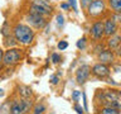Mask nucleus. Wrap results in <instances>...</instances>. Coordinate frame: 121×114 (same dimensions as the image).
<instances>
[{
	"label": "nucleus",
	"mask_w": 121,
	"mask_h": 114,
	"mask_svg": "<svg viewBox=\"0 0 121 114\" xmlns=\"http://www.w3.org/2000/svg\"><path fill=\"white\" fill-rule=\"evenodd\" d=\"M81 91H78V90H73L72 91V94H71V99L73 100L74 103H77L79 100V98H81Z\"/></svg>",
	"instance_id": "nucleus-22"
},
{
	"label": "nucleus",
	"mask_w": 121,
	"mask_h": 114,
	"mask_svg": "<svg viewBox=\"0 0 121 114\" xmlns=\"http://www.w3.org/2000/svg\"><path fill=\"white\" fill-rule=\"evenodd\" d=\"M45 110H47V106H45L44 103H38L33 106L32 114H44Z\"/></svg>",
	"instance_id": "nucleus-17"
},
{
	"label": "nucleus",
	"mask_w": 121,
	"mask_h": 114,
	"mask_svg": "<svg viewBox=\"0 0 121 114\" xmlns=\"http://www.w3.org/2000/svg\"><path fill=\"white\" fill-rule=\"evenodd\" d=\"M68 4L71 5V9L74 10L76 13L78 11V5H77V0H68Z\"/></svg>",
	"instance_id": "nucleus-26"
},
{
	"label": "nucleus",
	"mask_w": 121,
	"mask_h": 114,
	"mask_svg": "<svg viewBox=\"0 0 121 114\" xmlns=\"http://www.w3.org/2000/svg\"><path fill=\"white\" fill-rule=\"evenodd\" d=\"M100 114H120V109L113 108L111 105H102L100 110H98Z\"/></svg>",
	"instance_id": "nucleus-15"
},
{
	"label": "nucleus",
	"mask_w": 121,
	"mask_h": 114,
	"mask_svg": "<svg viewBox=\"0 0 121 114\" xmlns=\"http://www.w3.org/2000/svg\"><path fill=\"white\" fill-rule=\"evenodd\" d=\"M82 98H83V108H85V112H88V101H87V96L85 93H82Z\"/></svg>",
	"instance_id": "nucleus-28"
},
{
	"label": "nucleus",
	"mask_w": 121,
	"mask_h": 114,
	"mask_svg": "<svg viewBox=\"0 0 121 114\" xmlns=\"http://www.w3.org/2000/svg\"><path fill=\"white\" fill-rule=\"evenodd\" d=\"M91 75V66L88 65H81L77 71H76V81H77L79 85H83L88 81Z\"/></svg>",
	"instance_id": "nucleus-9"
},
{
	"label": "nucleus",
	"mask_w": 121,
	"mask_h": 114,
	"mask_svg": "<svg viewBox=\"0 0 121 114\" xmlns=\"http://www.w3.org/2000/svg\"><path fill=\"white\" fill-rule=\"evenodd\" d=\"M60 8H62L63 10H69L71 9V5L68 3H60Z\"/></svg>",
	"instance_id": "nucleus-29"
},
{
	"label": "nucleus",
	"mask_w": 121,
	"mask_h": 114,
	"mask_svg": "<svg viewBox=\"0 0 121 114\" xmlns=\"http://www.w3.org/2000/svg\"><path fill=\"white\" fill-rule=\"evenodd\" d=\"M101 94V99L102 100V105H107L111 101L115 100H120V95H119V90L115 89H105V90H97Z\"/></svg>",
	"instance_id": "nucleus-6"
},
{
	"label": "nucleus",
	"mask_w": 121,
	"mask_h": 114,
	"mask_svg": "<svg viewBox=\"0 0 121 114\" xmlns=\"http://www.w3.org/2000/svg\"><path fill=\"white\" fill-rule=\"evenodd\" d=\"M90 34L93 41L100 42L105 37V28H104V20H96L90 28Z\"/></svg>",
	"instance_id": "nucleus-7"
},
{
	"label": "nucleus",
	"mask_w": 121,
	"mask_h": 114,
	"mask_svg": "<svg viewBox=\"0 0 121 114\" xmlns=\"http://www.w3.org/2000/svg\"><path fill=\"white\" fill-rule=\"evenodd\" d=\"M91 3H92V0H81V6H82V9H86V10H87V8L91 5Z\"/></svg>",
	"instance_id": "nucleus-27"
},
{
	"label": "nucleus",
	"mask_w": 121,
	"mask_h": 114,
	"mask_svg": "<svg viewBox=\"0 0 121 114\" xmlns=\"http://www.w3.org/2000/svg\"><path fill=\"white\" fill-rule=\"evenodd\" d=\"M33 109V101L30 99H14L11 100L10 114H29Z\"/></svg>",
	"instance_id": "nucleus-3"
},
{
	"label": "nucleus",
	"mask_w": 121,
	"mask_h": 114,
	"mask_svg": "<svg viewBox=\"0 0 121 114\" xmlns=\"http://www.w3.org/2000/svg\"><path fill=\"white\" fill-rule=\"evenodd\" d=\"M3 95H4V90L0 89V96H3Z\"/></svg>",
	"instance_id": "nucleus-31"
},
{
	"label": "nucleus",
	"mask_w": 121,
	"mask_h": 114,
	"mask_svg": "<svg viewBox=\"0 0 121 114\" xmlns=\"http://www.w3.org/2000/svg\"><path fill=\"white\" fill-rule=\"evenodd\" d=\"M106 11V1L105 0H92L91 5L87 8V14L91 18H100Z\"/></svg>",
	"instance_id": "nucleus-4"
},
{
	"label": "nucleus",
	"mask_w": 121,
	"mask_h": 114,
	"mask_svg": "<svg viewBox=\"0 0 121 114\" xmlns=\"http://www.w3.org/2000/svg\"><path fill=\"white\" fill-rule=\"evenodd\" d=\"M59 81H60V79H59V75L57 74V75H51L49 76V84L51 85H58L59 84Z\"/></svg>",
	"instance_id": "nucleus-20"
},
{
	"label": "nucleus",
	"mask_w": 121,
	"mask_h": 114,
	"mask_svg": "<svg viewBox=\"0 0 121 114\" xmlns=\"http://www.w3.org/2000/svg\"><path fill=\"white\" fill-rule=\"evenodd\" d=\"M121 44V36H119V34H113V36H111L107 39V46L111 49H116L119 48V46Z\"/></svg>",
	"instance_id": "nucleus-14"
},
{
	"label": "nucleus",
	"mask_w": 121,
	"mask_h": 114,
	"mask_svg": "<svg viewBox=\"0 0 121 114\" xmlns=\"http://www.w3.org/2000/svg\"><path fill=\"white\" fill-rule=\"evenodd\" d=\"M104 28H105V36L110 38L111 36L117 33V23L113 20V19L110 17V18H106L104 20Z\"/></svg>",
	"instance_id": "nucleus-10"
},
{
	"label": "nucleus",
	"mask_w": 121,
	"mask_h": 114,
	"mask_svg": "<svg viewBox=\"0 0 121 114\" xmlns=\"http://www.w3.org/2000/svg\"><path fill=\"white\" fill-rule=\"evenodd\" d=\"M97 57H98V61L105 65H111L115 61V55H113V52L111 49H104L102 52L98 53Z\"/></svg>",
	"instance_id": "nucleus-11"
},
{
	"label": "nucleus",
	"mask_w": 121,
	"mask_h": 114,
	"mask_svg": "<svg viewBox=\"0 0 121 114\" xmlns=\"http://www.w3.org/2000/svg\"><path fill=\"white\" fill-rule=\"evenodd\" d=\"M60 55H58V53H52L51 55V61H52V63H54V65H57V63H59L60 62Z\"/></svg>",
	"instance_id": "nucleus-23"
},
{
	"label": "nucleus",
	"mask_w": 121,
	"mask_h": 114,
	"mask_svg": "<svg viewBox=\"0 0 121 114\" xmlns=\"http://www.w3.org/2000/svg\"><path fill=\"white\" fill-rule=\"evenodd\" d=\"M0 30H1V34L4 36V38H6V37H9V36L13 34V28L9 25V23H8V22L4 23V25L1 27V29H0Z\"/></svg>",
	"instance_id": "nucleus-18"
},
{
	"label": "nucleus",
	"mask_w": 121,
	"mask_h": 114,
	"mask_svg": "<svg viewBox=\"0 0 121 114\" xmlns=\"http://www.w3.org/2000/svg\"><path fill=\"white\" fill-rule=\"evenodd\" d=\"M67 47H68V42L67 41H59L58 44H57V48L60 49V51H64Z\"/></svg>",
	"instance_id": "nucleus-25"
},
{
	"label": "nucleus",
	"mask_w": 121,
	"mask_h": 114,
	"mask_svg": "<svg viewBox=\"0 0 121 114\" xmlns=\"http://www.w3.org/2000/svg\"><path fill=\"white\" fill-rule=\"evenodd\" d=\"M29 13H35V14H39V15H43V17H49L52 13L49 10H47L43 6H40V5H38V4L35 3H32L29 5Z\"/></svg>",
	"instance_id": "nucleus-12"
},
{
	"label": "nucleus",
	"mask_w": 121,
	"mask_h": 114,
	"mask_svg": "<svg viewBox=\"0 0 121 114\" xmlns=\"http://www.w3.org/2000/svg\"><path fill=\"white\" fill-rule=\"evenodd\" d=\"M23 58V49L19 47L8 48L4 52V58H3V66L6 67H13L22 61Z\"/></svg>",
	"instance_id": "nucleus-2"
},
{
	"label": "nucleus",
	"mask_w": 121,
	"mask_h": 114,
	"mask_svg": "<svg viewBox=\"0 0 121 114\" xmlns=\"http://www.w3.org/2000/svg\"><path fill=\"white\" fill-rule=\"evenodd\" d=\"M76 46H77V48L81 49V51L86 49V47H87V38H86V37L79 38V39L77 41V43H76Z\"/></svg>",
	"instance_id": "nucleus-19"
},
{
	"label": "nucleus",
	"mask_w": 121,
	"mask_h": 114,
	"mask_svg": "<svg viewBox=\"0 0 121 114\" xmlns=\"http://www.w3.org/2000/svg\"><path fill=\"white\" fill-rule=\"evenodd\" d=\"M110 72H111V70H110L108 65H105V63H101V62L93 65V66L91 67V74H92V76H95L96 79L108 77Z\"/></svg>",
	"instance_id": "nucleus-8"
},
{
	"label": "nucleus",
	"mask_w": 121,
	"mask_h": 114,
	"mask_svg": "<svg viewBox=\"0 0 121 114\" xmlns=\"http://www.w3.org/2000/svg\"><path fill=\"white\" fill-rule=\"evenodd\" d=\"M25 20L32 28H35V29H43L48 23L45 17L35 14V13H29V11L25 15Z\"/></svg>",
	"instance_id": "nucleus-5"
},
{
	"label": "nucleus",
	"mask_w": 121,
	"mask_h": 114,
	"mask_svg": "<svg viewBox=\"0 0 121 114\" xmlns=\"http://www.w3.org/2000/svg\"><path fill=\"white\" fill-rule=\"evenodd\" d=\"M56 22H57V27H58V28H62L64 25V17L60 13L57 14L56 15Z\"/></svg>",
	"instance_id": "nucleus-21"
},
{
	"label": "nucleus",
	"mask_w": 121,
	"mask_h": 114,
	"mask_svg": "<svg viewBox=\"0 0 121 114\" xmlns=\"http://www.w3.org/2000/svg\"><path fill=\"white\" fill-rule=\"evenodd\" d=\"M107 4L113 13L121 14V0H107Z\"/></svg>",
	"instance_id": "nucleus-16"
},
{
	"label": "nucleus",
	"mask_w": 121,
	"mask_h": 114,
	"mask_svg": "<svg viewBox=\"0 0 121 114\" xmlns=\"http://www.w3.org/2000/svg\"><path fill=\"white\" fill-rule=\"evenodd\" d=\"M4 49L3 48H0V67H1V65H3V58H4Z\"/></svg>",
	"instance_id": "nucleus-30"
},
{
	"label": "nucleus",
	"mask_w": 121,
	"mask_h": 114,
	"mask_svg": "<svg viewBox=\"0 0 121 114\" xmlns=\"http://www.w3.org/2000/svg\"><path fill=\"white\" fill-rule=\"evenodd\" d=\"M120 86H121V81H120Z\"/></svg>",
	"instance_id": "nucleus-33"
},
{
	"label": "nucleus",
	"mask_w": 121,
	"mask_h": 114,
	"mask_svg": "<svg viewBox=\"0 0 121 114\" xmlns=\"http://www.w3.org/2000/svg\"><path fill=\"white\" fill-rule=\"evenodd\" d=\"M73 110L77 114H85V108H82L81 104H78V103H74L73 105Z\"/></svg>",
	"instance_id": "nucleus-24"
},
{
	"label": "nucleus",
	"mask_w": 121,
	"mask_h": 114,
	"mask_svg": "<svg viewBox=\"0 0 121 114\" xmlns=\"http://www.w3.org/2000/svg\"><path fill=\"white\" fill-rule=\"evenodd\" d=\"M17 91L19 94L20 98H24V99H30L33 96V90L30 86H26V85H19L17 87Z\"/></svg>",
	"instance_id": "nucleus-13"
},
{
	"label": "nucleus",
	"mask_w": 121,
	"mask_h": 114,
	"mask_svg": "<svg viewBox=\"0 0 121 114\" xmlns=\"http://www.w3.org/2000/svg\"><path fill=\"white\" fill-rule=\"evenodd\" d=\"M119 95H120V99H121V89L119 90Z\"/></svg>",
	"instance_id": "nucleus-32"
},
{
	"label": "nucleus",
	"mask_w": 121,
	"mask_h": 114,
	"mask_svg": "<svg viewBox=\"0 0 121 114\" xmlns=\"http://www.w3.org/2000/svg\"><path fill=\"white\" fill-rule=\"evenodd\" d=\"M13 36L15 37L18 44L22 46H29L33 43L34 37H35V30L29 24L25 23H17L13 27Z\"/></svg>",
	"instance_id": "nucleus-1"
}]
</instances>
